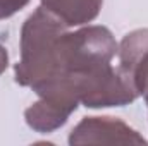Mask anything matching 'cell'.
Here are the masks:
<instances>
[{
	"mask_svg": "<svg viewBox=\"0 0 148 146\" xmlns=\"http://www.w3.org/2000/svg\"><path fill=\"white\" fill-rule=\"evenodd\" d=\"M67 26L41 5L21 28V59L14 67L16 83L41 95L67 77Z\"/></svg>",
	"mask_w": 148,
	"mask_h": 146,
	"instance_id": "6da1fadb",
	"label": "cell"
},
{
	"mask_svg": "<svg viewBox=\"0 0 148 146\" xmlns=\"http://www.w3.org/2000/svg\"><path fill=\"white\" fill-rule=\"evenodd\" d=\"M69 77L74 84L79 103L86 108L126 107L140 96L129 76L112 64Z\"/></svg>",
	"mask_w": 148,
	"mask_h": 146,
	"instance_id": "7a4b0ae2",
	"label": "cell"
},
{
	"mask_svg": "<svg viewBox=\"0 0 148 146\" xmlns=\"http://www.w3.org/2000/svg\"><path fill=\"white\" fill-rule=\"evenodd\" d=\"M119 52V43L105 26H84L67 31L66 36V69L67 76L91 71L112 64Z\"/></svg>",
	"mask_w": 148,
	"mask_h": 146,
	"instance_id": "3957f363",
	"label": "cell"
},
{
	"mask_svg": "<svg viewBox=\"0 0 148 146\" xmlns=\"http://www.w3.org/2000/svg\"><path fill=\"white\" fill-rule=\"evenodd\" d=\"M69 145H147V139L117 117H84L71 131Z\"/></svg>",
	"mask_w": 148,
	"mask_h": 146,
	"instance_id": "277c9868",
	"label": "cell"
},
{
	"mask_svg": "<svg viewBox=\"0 0 148 146\" xmlns=\"http://www.w3.org/2000/svg\"><path fill=\"white\" fill-rule=\"evenodd\" d=\"M119 69L129 76L148 105V28L131 31L119 45Z\"/></svg>",
	"mask_w": 148,
	"mask_h": 146,
	"instance_id": "5b68a950",
	"label": "cell"
},
{
	"mask_svg": "<svg viewBox=\"0 0 148 146\" xmlns=\"http://www.w3.org/2000/svg\"><path fill=\"white\" fill-rule=\"evenodd\" d=\"M79 105V100L67 95H47L38 96L29 108L24 112L26 124L41 134L53 132L60 129L71 117V113L76 112Z\"/></svg>",
	"mask_w": 148,
	"mask_h": 146,
	"instance_id": "8992f818",
	"label": "cell"
},
{
	"mask_svg": "<svg viewBox=\"0 0 148 146\" xmlns=\"http://www.w3.org/2000/svg\"><path fill=\"white\" fill-rule=\"evenodd\" d=\"M41 7L59 17L67 28L83 26L98 17L103 0H40Z\"/></svg>",
	"mask_w": 148,
	"mask_h": 146,
	"instance_id": "52a82bcc",
	"label": "cell"
},
{
	"mask_svg": "<svg viewBox=\"0 0 148 146\" xmlns=\"http://www.w3.org/2000/svg\"><path fill=\"white\" fill-rule=\"evenodd\" d=\"M28 3L29 0H0V21L12 17L21 9H24Z\"/></svg>",
	"mask_w": 148,
	"mask_h": 146,
	"instance_id": "ba28073f",
	"label": "cell"
},
{
	"mask_svg": "<svg viewBox=\"0 0 148 146\" xmlns=\"http://www.w3.org/2000/svg\"><path fill=\"white\" fill-rule=\"evenodd\" d=\"M7 65H9V53H7V50L0 45V76L5 72Z\"/></svg>",
	"mask_w": 148,
	"mask_h": 146,
	"instance_id": "9c48e42d",
	"label": "cell"
}]
</instances>
